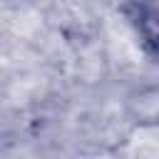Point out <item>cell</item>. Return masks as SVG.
<instances>
[{
	"label": "cell",
	"mask_w": 159,
	"mask_h": 159,
	"mask_svg": "<svg viewBox=\"0 0 159 159\" xmlns=\"http://www.w3.org/2000/svg\"><path fill=\"white\" fill-rule=\"evenodd\" d=\"M119 12L142 52L159 65V0H122Z\"/></svg>",
	"instance_id": "cell-1"
}]
</instances>
